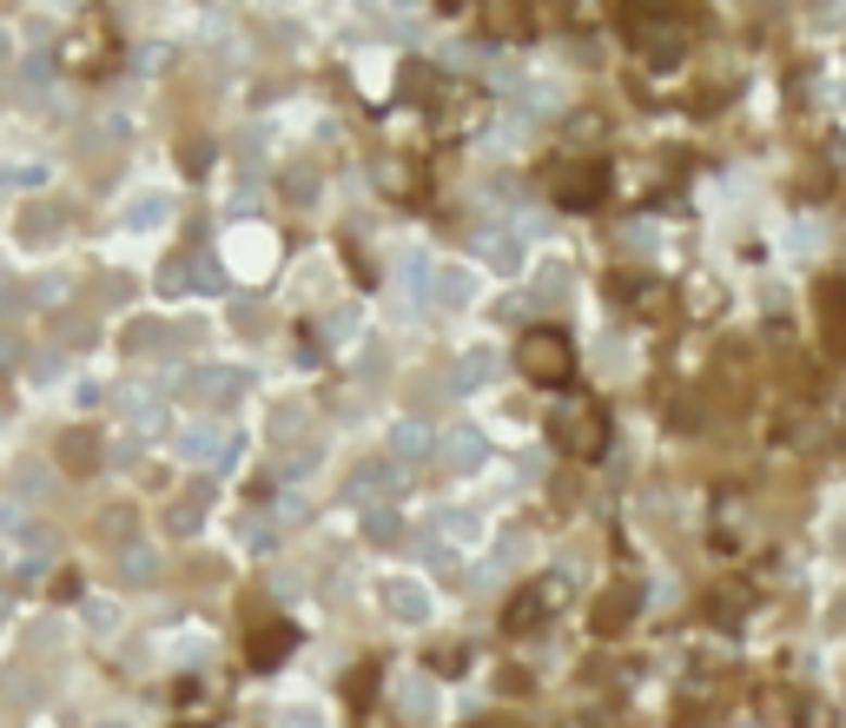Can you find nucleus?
I'll return each instance as SVG.
<instances>
[{
    "instance_id": "f257e3e1",
    "label": "nucleus",
    "mask_w": 846,
    "mask_h": 728,
    "mask_svg": "<svg viewBox=\"0 0 846 728\" xmlns=\"http://www.w3.org/2000/svg\"><path fill=\"white\" fill-rule=\"evenodd\" d=\"M556 444H562L569 457H602V451H609V418H602V404L569 397L562 411H556Z\"/></svg>"
},
{
    "instance_id": "f03ea898",
    "label": "nucleus",
    "mask_w": 846,
    "mask_h": 728,
    "mask_svg": "<svg viewBox=\"0 0 846 728\" xmlns=\"http://www.w3.org/2000/svg\"><path fill=\"white\" fill-rule=\"evenodd\" d=\"M517 365H523L530 384H549V391H562V384L575 378V351H569L562 332H530V338L517 345Z\"/></svg>"
},
{
    "instance_id": "7ed1b4c3",
    "label": "nucleus",
    "mask_w": 846,
    "mask_h": 728,
    "mask_svg": "<svg viewBox=\"0 0 846 728\" xmlns=\"http://www.w3.org/2000/svg\"><path fill=\"white\" fill-rule=\"evenodd\" d=\"M556 603H562V583H556V577H549V583H536V590H523V596H517V609H510V629H517V636H523V629H536Z\"/></svg>"
},
{
    "instance_id": "20e7f679",
    "label": "nucleus",
    "mask_w": 846,
    "mask_h": 728,
    "mask_svg": "<svg viewBox=\"0 0 846 728\" xmlns=\"http://www.w3.org/2000/svg\"><path fill=\"white\" fill-rule=\"evenodd\" d=\"M291 642H298V629H291V622L259 629V636H251V669H278V663L291 656Z\"/></svg>"
},
{
    "instance_id": "39448f33",
    "label": "nucleus",
    "mask_w": 846,
    "mask_h": 728,
    "mask_svg": "<svg viewBox=\"0 0 846 728\" xmlns=\"http://www.w3.org/2000/svg\"><path fill=\"white\" fill-rule=\"evenodd\" d=\"M602 186H609V173H602V166H575V173L562 180V193H556V199H562V206H602Z\"/></svg>"
},
{
    "instance_id": "423d86ee",
    "label": "nucleus",
    "mask_w": 846,
    "mask_h": 728,
    "mask_svg": "<svg viewBox=\"0 0 846 728\" xmlns=\"http://www.w3.org/2000/svg\"><path fill=\"white\" fill-rule=\"evenodd\" d=\"M629 603H635L629 590H615V596H602V609H596V629H602V636H609V629H622V622H629Z\"/></svg>"
},
{
    "instance_id": "0eeeda50",
    "label": "nucleus",
    "mask_w": 846,
    "mask_h": 728,
    "mask_svg": "<svg viewBox=\"0 0 846 728\" xmlns=\"http://www.w3.org/2000/svg\"><path fill=\"white\" fill-rule=\"evenodd\" d=\"M800 728H833V715H826L820 702H807V708H800Z\"/></svg>"
}]
</instances>
